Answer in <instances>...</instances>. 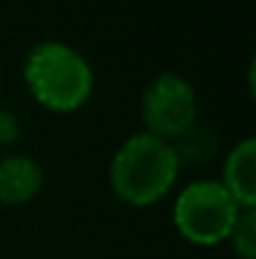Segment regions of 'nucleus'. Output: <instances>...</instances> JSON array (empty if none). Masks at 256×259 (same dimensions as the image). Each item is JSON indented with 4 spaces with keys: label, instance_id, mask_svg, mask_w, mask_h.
Wrapping results in <instances>:
<instances>
[{
    "label": "nucleus",
    "instance_id": "423d86ee",
    "mask_svg": "<svg viewBox=\"0 0 256 259\" xmlns=\"http://www.w3.org/2000/svg\"><path fill=\"white\" fill-rule=\"evenodd\" d=\"M43 189V166L30 154H8L0 159V204H25Z\"/></svg>",
    "mask_w": 256,
    "mask_h": 259
},
{
    "label": "nucleus",
    "instance_id": "20e7f679",
    "mask_svg": "<svg viewBox=\"0 0 256 259\" xmlns=\"http://www.w3.org/2000/svg\"><path fill=\"white\" fill-rule=\"evenodd\" d=\"M196 91L181 73L164 71L143 88L141 118L146 123V131L164 141H173L186 128H191L196 123Z\"/></svg>",
    "mask_w": 256,
    "mask_h": 259
},
{
    "label": "nucleus",
    "instance_id": "39448f33",
    "mask_svg": "<svg viewBox=\"0 0 256 259\" xmlns=\"http://www.w3.org/2000/svg\"><path fill=\"white\" fill-rule=\"evenodd\" d=\"M221 186L234 196L241 209L256 206V139L246 136L224 159L221 169Z\"/></svg>",
    "mask_w": 256,
    "mask_h": 259
},
{
    "label": "nucleus",
    "instance_id": "7ed1b4c3",
    "mask_svg": "<svg viewBox=\"0 0 256 259\" xmlns=\"http://www.w3.org/2000/svg\"><path fill=\"white\" fill-rule=\"evenodd\" d=\"M239 211L241 206L219 179H198L178 191L173 204V224L188 242L209 247L229 237Z\"/></svg>",
    "mask_w": 256,
    "mask_h": 259
},
{
    "label": "nucleus",
    "instance_id": "1a4fd4ad",
    "mask_svg": "<svg viewBox=\"0 0 256 259\" xmlns=\"http://www.w3.org/2000/svg\"><path fill=\"white\" fill-rule=\"evenodd\" d=\"M20 139V121L13 111L0 106V144H15Z\"/></svg>",
    "mask_w": 256,
    "mask_h": 259
},
{
    "label": "nucleus",
    "instance_id": "f03ea898",
    "mask_svg": "<svg viewBox=\"0 0 256 259\" xmlns=\"http://www.w3.org/2000/svg\"><path fill=\"white\" fill-rule=\"evenodd\" d=\"M178 169L171 141L141 131L118 146L108 166V179L121 201L131 206H148L171 191Z\"/></svg>",
    "mask_w": 256,
    "mask_h": 259
},
{
    "label": "nucleus",
    "instance_id": "0eeeda50",
    "mask_svg": "<svg viewBox=\"0 0 256 259\" xmlns=\"http://www.w3.org/2000/svg\"><path fill=\"white\" fill-rule=\"evenodd\" d=\"M171 146H173V154L178 159V166H198V164H206L216 154L219 136L209 126L193 123L178 139H173Z\"/></svg>",
    "mask_w": 256,
    "mask_h": 259
},
{
    "label": "nucleus",
    "instance_id": "6e6552de",
    "mask_svg": "<svg viewBox=\"0 0 256 259\" xmlns=\"http://www.w3.org/2000/svg\"><path fill=\"white\" fill-rule=\"evenodd\" d=\"M239 259H256V206L241 209L229 237H226Z\"/></svg>",
    "mask_w": 256,
    "mask_h": 259
},
{
    "label": "nucleus",
    "instance_id": "f257e3e1",
    "mask_svg": "<svg viewBox=\"0 0 256 259\" xmlns=\"http://www.w3.org/2000/svg\"><path fill=\"white\" fill-rule=\"evenodd\" d=\"M23 81L43 108L66 113L90 98L93 68L71 43L40 40L23 61Z\"/></svg>",
    "mask_w": 256,
    "mask_h": 259
}]
</instances>
